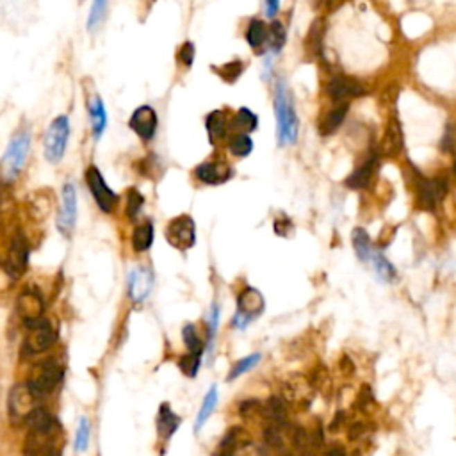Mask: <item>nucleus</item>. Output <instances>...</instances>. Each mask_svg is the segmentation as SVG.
I'll return each mask as SVG.
<instances>
[{"instance_id":"nucleus-47","label":"nucleus","mask_w":456,"mask_h":456,"mask_svg":"<svg viewBox=\"0 0 456 456\" xmlns=\"http://www.w3.org/2000/svg\"><path fill=\"white\" fill-rule=\"evenodd\" d=\"M220 317H221V308L218 303H212L211 310L207 314V328H209V346L212 344V340L216 337L218 332V324H220Z\"/></svg>"},{"instance_id":"nucleus-30","label":"nucleus","mask_w":456,"mask_h":456,"mask_svg":"<svg viewBox=\"0 0 456 456\" xmlns=\"http://www.w3.org/2000/svg\"><path fill=\"white\" fill-rule=\"evenodd\" d=\"M371 264H373V270L376 273V277L382 280V282L390 283L396 278V268L392 265V262L380 252H374L373 257H371Z\"/></svg>"},{"instance_id":"nucleus-38","label":"nucleus","mask_w":456,"mask_h":456,"mask_svg":"<svg viewBox=\"0 0 456 456\" xmlns=\"http://www.w3.org/2000/svg\"><path fill=\"white\" fill-rule=\"evenodd\" d=\"M228 148H230L232 155H236V157H246V155L252 154L253 150L252 137L246 136V134H237V136L230 139Z\"/></svg>"},{"instance_id":"nucleus-14","label":"nucleus","mask_w":456,"mask_h":456,"mask_svg":"<svg viewBox=\"0 0 456 456\" xmlns=\"http://www.w3.org/2000/svg\"><path fill=\"white\" fill-rule=\"evenodd\" d=\"M77 221V189L71 182L64 184L62 187V207L59 212L58 230L64 237H70Z\"/></svg>"},{"instance_id":"nucleus-58","label":"nucleus","mask_w":456,"mask_h":456,"mask_svg":"<svg viewBox=\"0 0 456 456\" xmlns=\"http://www.w3.org/2000/svg\"><path fill=\"white\" fill-rule=\"evenodd\" d=\"M301 456H314V455H312V453L310 451H308V453H303V455Z\"/></svg>"},{"instance_id":"nucleus-32","label":"nucleus","mask_w":456,"mask_h":456,"mask_svg":"<svg viewBox=\"0 0 456 456\" xmlns=\"http://www.w3.org/2000/svg\"><path fill=\"white\" fill-rule=\"evenodd\" d=\"M227 120H225V114L223 112L216 111V112H211L207 118V132H209V137H211V143L212 145H216L220 139H223L225 134H227Z\"/></svg>"},{"instance_id":"nucleus-9","label":"nucleus","mask_w":456,"mask_h":456,"mask_svg":"<svg viewBox=\"0 0 456 456\" xmlns=\"http://www.w3.org/2000/svg\"><path fill=\"white\" fill-rule=\"evenodd\" d=\"M164 236H166V240L173 248L180 249V252L191 249L196 243L195 220L191 216H187V214L173 218L168 223Z\"/></svg>"},{"instance_id":"nucleus-17","label":"nucleus","mask_w":456,"mask_h":456,"mask_svg":"<svg viewBox=\"0 0 456 456\" xmlns=\"http://www.w3.org/2000/svg\"><path fill=\"white\" fill-rule=\"evenodd\" d=\"M27 264H29V245H27V240H25L21 234H17V236L12 237L11 246H9L6 268L11 273V277L17 280L18 277L25 273Z\"/></svg>"},{"instance_id":"nucleus-59","label":"nucleus","mask_w":456,"mask_h":456,"mask_svg":"<svg viewBox=\"0 0 456 456\" xmlns=\"http://www.w3.org/2000/svg\"><path fill=\"white\" fill-rule=\"evenodd\" d=\"M50 456H55V455H50Z\"/></svg>"},{"instance_id":"nucleus-39","label":"nucleus","mask_w":456,"mask_h":456,"mask_svg":"<svg viewBox=\"0 0 456 456\" xmlns=\"http://www.w3.org/2000/svg\"><path fill=\"white\" fill-rule=\"evenodd\" d=\"M243 71H245V62L243 61L225 62L223 67L218 68V75H220L221 79H223L227 84L236 82L240 75H243Z\"/></svg>"},{"instance_id":"nucleus-31","label":"nucleus","mask_w":456,"mask_h":456,"mask_svg":"<svg viewBox=\"0 0 456 456\" xmlns=\"http://www.w3.org/2000/svg\"><path fill=\"white\" fill-rule=\"evenodd\" d=\"M216 405H218V387L212 385L211 389H209L207 394H205L202 407H200L198 417H196V424H195L196 432H200V430L204 428V424L207 423L209 417L212 415V412L216 410Z\"/></svg>"},{"instance_id":"nucleus-21","label":"nucleus","mask_w":456,"mask_h":456,"mask_svg":"<svg viewBox=\"0 0 456 456\" xmlns=\"http://www.w3.org/2000/svg\"><path fill=\"white\" fill-rule=\"evenodd\" d=\"M403 143H405V139H403L401 123H399L398 118L392 116L389 125H387L385 134H383L382 154L385 157H398L403 152Z\"/></svg>"},{"instance_id":"nucleus-55","label":"nucleus","mask_w":456,"mask_h":456,"mask_svg":"<svg viewBox=\"0 0 456 456\" xmlns=\"http://www.w3.org/2000/svg\"><path fill=\"white\" fill-rule=\"evenodd\" d=\"M265 8H268V17L274 18L278 12V8H280V2L278 0H265Z\"/></svg>"},{"instance_id":"nucleus-51","label":"nucleus","mask_w":456,"mask_h":456,"mask_svg":"<svg viewBox=\"0 0 456 456\" xmlns=\"http://www.w3.org/2000/svg\"><path fill=\"white\" fill-rule=\"evenodd\" d=\"M339 371L342 373V376H346V378H349L355 374V364H353V360L348 357V355H344V357L339 360Z\"/></svg>"},{"instance_id":"nucleus-6","label":"nucleus","mask_w":456,"mask_h":456,"mask_svg":"<svg viewBox=\"0 0 456 456\" xmlns=\"http://www.w3.org/2000/svg\"><path fill=\"white\" fill-rule=\"evenodd\" d=\"M414 187L415 205H417V209L426 212H435L448 195V182L444 179H424L421 175H417Z\"/></svg>"},{"instance_id":"nucleus-3","label":"nucleus","mask_w":456,"mask_h":456,"mask_svg":"<svg viewBox=\"0 0 456 456\" xmlns=\"http://www.w3.org/2000/svg\"><path fill=\"white\" fill-rule=\"evenodd\" d=\"M274 112H277L278 139L282 145L296 143L298 137V118L295 112V104L290 100L289 91L283 84H278L277 96H274Z\"/></svg>"},{"instance_id":"nucleus-54","label":"nucleus","mask_w":456,"mask_h":456,"mask_svg":"<svg viewBox=\"0 0 456 456\" xmlns=\"http://www.w3.org/2000/svg\"><path fill=\"white\" fill-rule=\"evenodd\" d=\"M346 2H348V0H324V9H326L328 12H333L339 8H342Z\"/></svg>"},{"instance_id":"nucleus-16","label":"nucleus","mask_w":456,"mask_h":456,"mask_svg":"<svg viewBox=\"0 0 456 456\" xmlns=\"http://www.w3.org/2000/svg\"><path fill=\"white\" fill-rule=\"evenodd\" d=\"M232 168L225 161H205L195 168V179L207 186H220L232 179Z\"/></svg>"},{"instance_id":"nucleus-22","label":"nucleus","mask_w":456,"mask_h":456,"mask_svg":"<svg viewBox=\"0 0 456 456\" xmlns=\"http://www.w3.org/2000/svg\"><path fill=\"white\" fill-rule=\"evenodd\" d=\"M262 417L268 419V423L274 424L278 428L289 426V415H287V403L278 396H271L268 401L262 405Z\"/></svg>"},{"instance_id":"nucleus-2","label":"nucleus","mask_w":456,"mask_h":456,"mask_svg":"<svg viewBox=\"0 0 456 456\" xmlns=\"http://www.w3.org/2000/svg\"><path fill=\"white\" fill-rule=\"evenodd\" d=\"M30 143H33V136L29 129H20L11 137L0 161V177L4 182H12L18 179L30 154Z\"/></svg>"},{"instance_id":"nucleus-34","label":"nucleus","mask_w":456,"mask_h":456,"mask_svg":"<svg viewBox=\"0 0 456 456\" xmlns=\"http://www.w3.org/2000/svg\"><path fill=\"white\" fill-rule=\"evenodd\" d=\"M308 382H310L312 389L321 392V394H330V392H332V378H330L328 369L324 365L319 364L314 371H312Z\"/></svg>"},{"instance_id":"nucleus-26","label":"nucleus","mask_w":456,"mask_h":456,"mask_svg":"<svg viewBox=\"0 0 456 456\" xmlns=\"http://www.w3.org/2000/svg\"><path fill=\"white\" fill-rule=\"evenodd\" d=\"M374 171H376V157H371L369 161H365L360 168H357L349 175L346 179V186L349 189H365L373 180Z\"/></svg>"},{"instance_id":"nucleus-57","label":"nucleus","mask_w":456,"mask_h":456,"mask_svg":"<svg viewBox=\"0 0 456 456\" xmlns=\"http://www.w3.org/2000/svg\"><path fill=\"white\" fill-rule=\"evenodd\" d=\"M453 173H455V177H456V161H455V164H453Z\"/></svg>"},{"instance_id":"nucleus-10","label":"nucleus","mask_w":456,"mask_h":456,"mask_svg":"<svg viewBox=\"0 0 456 456\" xmlns=\"http://www.w3.org/2000/svg\"><path fill=\"white\" fill-rule=\"evenodd\" d=\"M283 401L292 405L296 410H307L310 407L312 398H314V389L307 378L292 374L283 382L282 385Z\"/></svg>"},{"instance_id":"nucleus-23","label":"nucleus","mask_w":456,"mask_h":456,"mask_svg":"<svg viewBox=\"0 0 456 456\" xmlns=\"http://www.w3.org/2000/svg\"><path fill=\"white\" fill-rule=\"evenodd\" d=\"M152 289V273L145 268L134 270L129 278V295L134 301H143Z\"/></svg>"},{"instance_id":"nucleus-56","label":"nucleus","mask_w":456,"mask_h":456,"mask_svg":"<svg viewBox=\"0 0 456 456\" xmlns=\"http://www.w3.org/2000/svg\"><path fill=\"white\" fill-rule=\"evenodd\" d=\"M274 456H295L290 451H287V449H283V451H278V453H273Z\"/></svg>"},{"instance_id":"nucleus-50","label":"nucleus","mask_w":456,"mask_h":456,"mask_svg":"<svg viewBox=\"0 0 456 456\" xmlns=\"http://www.w3.org/2000/svg\"><path fill=\"white\" fill-rule=\"evenodd\" d=\"M282 218H283V220H278V218L274 220V232H277L278 236L289 237L290 232H292L295 228H292V223H290L289 218L283 216V214H282Z\"/></svg>"},{"instance_id":"nucleus-13","label":"nucleus","mask_w":456,"mask_h":456,"mask_svg":"<svg viewBox=\"0 0 456 456\" xmlns=\"http://www.w3.org/2000/svg\"><path fill=\"white\" fill-rule=\"evenodd\" d=\"M17 312L20 315V319L24 321L27 326H34L36 323L43 319V312H45V301L40 296V292L34 289H24L18 295L17 299Z\"/></svg>"},{"instance_id":"nucleus-35","label":"nucleus","mask_w":456,"mask_h":456,"mask_svg":"<svg viewBox=\"0 0 456 456\" xmlns=\"http://www.w3.org/2000/svg\"><path fill=\"white\" fill-rule=\"evenodd\" d=\"M262 355L261 353H252V355H248V357L240 358V360L234 362L232 369H230V373H228V382H234V380H237L239 376H243V374H246L248 371H252L255 365L261 362Z\"/></svg>"},{"instance_id":"nucleus-43","label":"nucleus","mask_w":456,"mask_h":456,"mask_svg":"<svg viewBox=\"0 0 456 456\" xmlns=\"http://www.w3.org/2000/svg\"><path fill=\"white\" fill-rule=\"evenodd\" d=\"M268 40H270V45L273 52H280L286 43V29L280 21H274L271 25V29H268Z\"/></svg>"},{"instance_id":"nucleus-19","label":"nucleus","mask_w":456,"mask_h":456,"mask_svg":"<svg viewBox=\"0 0 456 456\" xmlns=\"http://www.w3.org/2000/svg\"><path fill=\"white\" fill-rule=\"evenodd\" d=\"M326 93L333 102H346V100L349 98L364 95L365 89L358 80L351 79V77H344V75H339V77H335V79L328 82Z\"/></svg>"},{"instance_id":"nucleus-37","label":"nucleus","mask_w":456,"mask_h":456,"mask_svg":"<svg viewBox=\"0 0 456 456\" xmlns=\"http://www.w3.org/2000/svg\"><path fill=\"white\" fill-rule=\"evenodd\" d=\"M182 339L186 348L189 349V353H198V355H204L205 344L202 337L198 335V330H196L195 324H186L182 330Z\"/></svg>"},{"instance_id":"nucleus-49","label":"nucleus","mask_w":456,"mask_h":456,"mask_svg":"<svg viewBox=\"0 0 456 456\" xmlns=\"http://www.w3.org/2000/svg\"><path fill=\"white\" fill-rule=\"evenodd\" d=\"M365 433V423L364 421H353L348 426V439L351 442H357L358 439H362Z\"/></svg>"},{"instance_id":"nucleus-36","label":"nucleus","mask_w":456,"mask_h":456,"mask_svg":"<svg viewBox=\"0 0 456 456\" xmlns=\"http://www.w3.org/2000/svg\"><path fill=\"white\" fill-rule=\"evenodd\" d=\"M268 40V25L262 20H252L246 29V42L253 49H258Z\"/></svg>"},{"instance_id":"nucleus-24","label":"nucleus","mask_w":456,"mask_h":456,"mask_svg":"<svg viewBox=\"0 0 456 456\" xmlns=\"http://www.w3.org/2000/svg\"><path fill=\"white\" fill-rule=\"evenodd\" d=\"M179 426H180L179 415L171 410V407L168 403H162L157 414V432L159 435H161V439L170 440Z\"/></svg>"},{"instance_id":"nucleus-40","label":"nucleus","mask_w":456,"mask_h":456,"mask_svg":"<svg viewBox=\"0 0 456 456\" xmlns=\"http://www.w3.org/2000/svg\"><path fill=\"white\" fill-rule=\"evenodd\" d=\"M200 365H202V355H198V353H186L179 360L180 371L187 378H195L200 371Z\"/></svg>"},{"instance_id":"nucleus-27","label":"nucleus","mask_w":456,"mask_h":456,"mask_svg":"<svg viewBox=\"0 0 456 456\" xmlns=\"http://www.w3.org/2000/svg\"><path fill=\"white\" fill-rule=\"evenodd\" d=\"M351 243H353V249L357 253V257L360 262H369L371 257H373V243H371L369 234L365 232L362 227L353 228L351 232Z\"/></svg>"},{"instance_id":"nucleus-18","label":"nucleus","mask_w":456,"mask_h":456,"mask_svg":"<svg viewBox=\"0 0 456 456\" xmlns=\"http://www.w3.org/2000/svg\"><path fill=\"white\" fill-rule=\"evenodd\" d=\"M86 109L89 125H91V134L95 141H100V137L104 136L105 127H107V111H105L104 100L98 93L86 96Z\"/></svg>"},{"instance_id":"nucleus-46","label":"nucleus","mask_w":456,"mask_h":456,"mask_svg":"<svg viewBox=\"0 0 456 456\" xmlns=\"http://www.w3.org/2000/svg\"><path fill=\"white\" fill-rule=\"evenodd\" d=\"M87 442H89V421L86 417L79 421V428H77V437H75V449L79 453H84L87 449Z\"/></svg>"},{"instance_id":"nucleus-4","label":"nucleus","mask_w":456,"mask_h":456,"mask_svg":"<svg viewBox=\"0 0 456 456\" xmlns=\"http://www.w3.org/2000/svg\"><path fill=\"white\" fill-rule=\"evenodd\" d=\"M70 132L71 125L67 114H59L50 121L45 130V137H43V152H45V159L50 164H59L62 161V157L67 154Z\"/></svg>"},{"instance_id":"nucleus-7","label":"nucleus","mask_w":456,"mask_h":456,"mask_svg":"<svg viewBox=\"0 0 456 456\" xmlns=\"http://www.w3.org/2000/svg\"><path fill=\"white\" fill-rule=\"evenodd\" d=\"M62 378V369L61 365L55 360L49 358L45 362H40L33 369L29 376V389L33 390V394L36 398H42V396L50 394L52 390L58 387V383L61 382Z\"/></svg>"},{"instance_id":"nucleus-12","label":"nucleus","mask_w":456,"mask_h":456,"mask_svg":"<svg viewBox=\"0 0 456 456\" xmlns=\"http://www.w3.org/2000/svg\"><path fill=\"white\" fill-rule=\"evenodd\" d=\"M129 129L141 141H152L159 129V116L155 109L152 105H139L137 109H134V112L129 118Z\"/></svg>"},{"instance_id":"nucleus-15","label":"nucleus","mask_w":456,"mask_h":456,"mask_svg":"<svg viewBox=\"0 0 456 456\" xmlns=\"http://www.w3.org/2000/svg\"><path fill=\"white\" fill-rule=\"evenodd\" d=\"M58 335H55L54 326L49 321H40L34 326H30V333L25 339L24 349L29 355H36V353H43L54 344Z\"/></svg>"},{"instance_id":"nucleus-20","label":"nucleus","mask_w":456,"mask_h":456,"mask_svg":"<svg viewBox=\"0 0 456 456\" xmlns=\"http://www.w3.org/2000/svg\"><path fill=\"white\" fill-rule=\"evenodd\" d=\"M252 446V437L243 426L228 428L218 446L216 456H234L239 449Z\"/></svg>"},{"instance_id":"nucleus-25","label":"nucleus","mask_w":456,"mask_h":456,"mask_svg":"<svg viewBox=\"0 0 456 456\" xmlns=\"http://www.w3.org/2000/svg\"><path fill=\"white\" fill-rule=\"evenodd\" d=\"M346 112H348V104L337 105V107L324 112L323 116L319 118V121H317V130H319L321 136H330V134L335 132L342 125V121H344Z\"/></svg>"},{"instance_id":"nucleus-52","label":"nucleus","mask_w":456,"mask_h":456,"mask_svg":"<svg viewBox=\"0 0 456 456\" xmlns=\"http://www.w3.org/2000/svg\"><path fill=\"white\" fill-rule=\"evenodd\" d=\"M12 280H15V278L11 277L8 268H6V265H0V292H2V290H8L9 287H11Z\"/></svg>"},{"instance_id":"nucleus-41","label":"nucleus","mask_w":456,"mask_h":456,"mask_svg":"<svg viewBox=\"0 0 456 456\" xmlns=\"http://www.w3.org/2000/svg\"><path fill=\"white\" fill-rule=\"evenodd\" d=\"M143 205H145V196L137 191L136 187L127 191V216L130 220H136L143 211Z\"/></svg>"},{"instance_id":"nucleus-8","label":"nucleus","mask_w":456,"mask_h":456,"mask_svg":"<svg viewBox=\"0 0 456 456\" xmlns=\"http://www.w3.org/2000/svg\"><path fill=\"white\" fill-rule=\"evenodd\" d=\"M84 180H86L87 189L91 193L93 200H95V204L98 205L100 211L107 212V214L114 211V207H116L118 204V195L109 187L102 171H100L95 164L86 168V171H84Z\"/></svg>"},{"instance_id":"nucleus-5","label":"nucleus","mask_w":456,"mask_h":456,"mask_svg":"<svg viewBox=\"0 0 456 456\" xmlns=\"http://www.w3.org/2000/svg\"><path fill=\"white\" fill-rule=\"evenodd\" d=\"M264 308L265 299L261 290L255 289V287H245L237 295V312L232 317V326L243 330L253 319H257L258 315L264 312Z\"/></svg>"},{"instance_id":"nucleus-42","label":"nucleus","mask_w":456,"mask_h":456,"mask_svg":"<svg viewBox=\"0 0 456 456\" xmlns=\"http://www.w3.org/2000/svg\"><path fill=\"white\" fill-rule=\"evenodd\" d=\"M239 415L245 421H255L262 417V403L257 399H245L239 403Z\"/></svg>"},{"instance_id":"nucleus-53","label":"nucleus","mask_w":456,"mask_h":456,"mask_svg":"<svg viewBox=\"0 0 456 456\" xmlns=\"http://www.w3.org/2000/svg\"><path fill=\"white\" fill-rule=\"evenodd\" d=\"M324 456H348V451L342 444H332L324 451Z\"/></svg>"},{"instance_id":"nucleus-45","label":"nucleus","mask_w":456,"mask_h":456,"mask_svg":"<svg viewBox=\"0 0 456 456\" xmlns=\"http://www.w3.org/2000/svg\"><path fill=\"white\" fill-rule=\"evenodd\" d=\"M257 116L253 114L249 109H240L239 112L236 114V121H234V125H236L237 129L245 130V132H252V130H255V127H257Z\"/></svg>"},{"instance_id":"nucleus-11","label":"nucleus","mask_w":456,"mask_h":456,"mask_svg":"<svg viewBox=\"0 0 456 456\" xmlns=\"http://www.w3.org/2000/svg\"><path fill=\"white\" fill-rule=\"evenodd\" d=\"M36 396L33 394V390L29 385H17L11 390L8 401V412L9 419L12 423H24L29 419V415L36 410Z\"/></svg>"},{"instance_id":"nucleus-48","label":"nucleus","mask_w":456,"mask_h":456,"mask_svg":"<svg viewBox=\"0 0 456 456\" xmlns=\"http://www.w3.org/2000/svg\"><path fill=\"white\" fill-rule=\"evenodd\" d=\"M177 61L182 64V67L189 68L195 62V45L191 42H186L177 52Z\"/></svg>"},{"instance_id":"nucleus-28","label":"nucleus","mask_w":456,"mask_h":456,"mask_svg":"<svg viewBox=\"0 0 456 456\" xmlns=\"http://www.w3.org/2000/svg\"><path fill=\"white\" fill-rule=\"evenodd\" d=\"M152 245H154V225L150 223V221L137 225V227L134 228V234H132L134 249L141 253L150 249V246Z\"/></svg>"},{"instance_id":"nucleus-29","label":"nucleus","mask_w":456,"mask_h":456,"mask_svg":"<svg viewBox=\"0 0 456 456\" xmlns=\"http://www.w3.org/2000/svg\"><path fill=\"white\" fill-rule=\"evenodd\" d=\"M323 34H324V21L321 18L312 24L310 30H308L307 37H305V49L308 50V54L312 58H317L323 49Z\"/></svg>"},{"instance_id":"nucleus-1","label":"nucleus","mask_w":456,"mask_h":456,"mask_svg":"<svg viewBox=\"0 0 456 456\" xmlns=\"http://www.w3.org/2000/svg\"><path fill=\"white\" fill-rule=\"evenodd\" d=\"M29 433L24 442L25 456H50L58 439V424L45 408H36L27 419Z\"/></svg>"},{"instance_id":"nucleus-33","label":"nucleus","mask_w":456,"mask_h":456,"mask_svg":"<svg viewBox=\"0 0 456 456\" xmlns=\"http://www.w3.org/2000/svg\"><path fill=\"white\" fill-rule=\"evenodd\" d=\"M109 0H93L91 9H89V17H87V29L95 33L102 27L105 17H107Z\"/></svg>"},{"instance_id":"nucleus-44","label":"nucleus","mask_w":456,"mask_h":456,"mask_svg":"<svg viewBox=\"0 0 456 456\" xmlns=\"http://www.w3.org/2000/svg\"><path fill=\"white\" fill-rule=\"evenodd\" d=\"M374 405H376V399H374L373 389H371L369 385H362L360 392H358L357 396V401H355V407H357L360 412H365V414H367V412L373 410Z\"/></svg>"}]
</instances>
